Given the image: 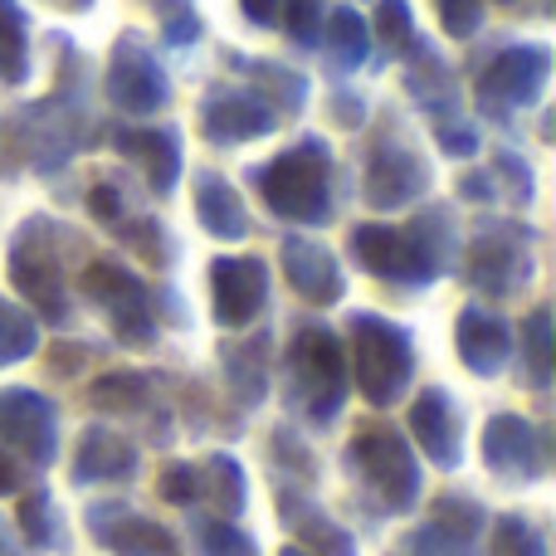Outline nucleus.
I'll return each mask as SVG.
<instances>
[{"label": "nucleus", "instance_id": "nucleus-1", "mask_svg": "<svg viewBox=\"0 0 556 556\" xmlns=\"http://www.w3.org/2000/svg\"><path fill=\"white\" fill-rule=\"evenodd\" d=\"M352 254L381 278H405V283H425V278L444 274L450 264V220L444 215H425L410 230H391V225H356Z\"/></svg>", "mask_w": 556, "mask_h": 556}, {"label": "nucleus", "instance_id": "nucleus-2", "mask_svg": "<svg viewBox=\"0 0 556 556\" xmlns=\"http://www.w3.org/2000/svg\"><path fill=\"white\" fill-rule=\"evenodd\" d=\"M264 201L274 205L283 220L317 225L327 215V147L317 137L298 142L293 152H283L260 172Z\"/></svg>", "mask_w": 556, "mask_h": 556}, {"label": "nucleus", "instance_id": "nucleus-3", "mask_svg": "<svg viewBox=\"0 0 556 556\" xmlns=\"http://www.w3.org/2000/svg\"><path fill=\"white\" fill-rule=\"evenodd\" d=\"M352 332H356V376H362V391L376 405H386L405 386V376H410V337L371 313L356 317Z\"/></svg>", "mask_w": 556, "mask_h": 556}, {"label": "nucleus", "instance_id": "nucleus-4", "mask_svg": "<svg viewBox=\"0 0 556 556\" xmlns=\"http://www.w3.org/2000/svg\"><path fill=\"white\" fill-rule=\"evenodd\" d=\"M108 98L127 113H156L166 103V74L152 59L142 39H117L113 74H108Z\"/></svg>", "mask_w": 556, "mask_h": 556}, {"label": "nucleus", "instance_id": "nucleus-5", "mask_svg": "<svg viewBox=\"0 0 556 556\" xmlns=\"http://www.w3.org/2000/svg\"><path fill=\"white\" fill-rule=\"evenodd\" d=\"M211 288H215V317L225 327L250 323L269 298V269L260 260H215L211 264Z\"/></svg>", "mask_w": 556, "mask_h": 556}, {"label": "nucleus", "instance_id": "nucleus-6", "mask_svg": "<svg viewBox=\"0 0 556 556\" xmlns=\"http://www.w3.org/2000/svg\"><path fill=\"white\" fill-rule=\"evenodd\" d=\"M547 74H552V54H547V49H542V45H518V49H508V54L493 59L483 88H489V93H498L503 103H538L542 88H547Z\"/></svg>", "mask_w": 556, "mask_h": 556}, {"label": "nucleus", "instance_id": "nucleus-7", "mask_svg": "<svg viewBox=\"0 0 556 556\" xmlns=\"http://www.w3.org/2000/svg\"><path fill=\"white\" fill-rule=\"evenodd\" d=\"M274 123V108L244 93H215L211 103H201V132L215 142H250V137L269 132Z\"/></svg>", "mask_w": 556, "mask_h": 556}, {"label": "nucleus", "instance_id": "nucleus-8", "mask_svg": "<svg viewBox=\"0 0 556 556\" xmlns=\"http://www.w3.org/2000/svg\"><path fill=\"white\" fill-rule=\"evenodd\" d=\"M469 269H473V283H479L483 293L508 298V293H518V288L528 283L532 260L518 250L513 235H483V240L473 244V254H469Z\"/></svg>", "mask_w": 556, "mask_h": 556}, {"label": "nucleus", "instance_id": "nucleus-9", "mask_svg": "<svg viewBox=\"0 0 556 556\" xmlns=\"http://www.w3.org/2000/svg\"><path fill=\"white\" fill-rule=\"evenodd\" d=\"M425 181H430V172H425L420 156L405 152V147H381L371 172H366V195H371V205L386 211V205L415 201L425 191Z\"/></svg>", "mask_w": 556, "mask_h": 556}, {"label": "nucleus", "instance_id": "nucleus-10", "mask_svg": "<svg viewBox=\"0 0 556 556\" xmlns=\"http://www.w3.org/2000/svg\"><path fill=\"white\" fill-rule=\"evenodd\" d=\"M283 274H288V283H293L303 298H313V303H337L346 288L342 274H337V264H332V254L313 240H298V235L283 240Z\"/></svg>", "mask_w": 556, "mask_h": 556}, {"label": "nucleus", "instance_id": "nucleus-11", "mask_svg": "<svg viewBox=\"0 0 556 556\" xmlns=\"http://www.w3.org/2000/svg\"><path fill=\"white\" fill-rule=\"evenodd\" d=\"M356 459L366 464V473H371L376 483H386V498H391L395 508H405V503L415 498V469H410V454H405V444L395 440V434L371 430L366 440H356Z\"/></svg>", "mask_w": 556, "mask_h": 556}, {"label": "nucleus", "instance_id": "nucleus-12", "mask_svg": "<svg viewBox=\"0 0 556 556\" xmlns=\"http://www.w3.org/2000/svg\"><path fill=\"white\" fill-rule=\"evenodd\" d=\"M10 278H15V288L25 298H35L39 307H45L54 323H64V293H59V264L49 250H35V240H20L15 254H10Z\"/></svg>", "mask_w": 556, "mask_h": 556}, {"label": "nucleus", "instance_id": "nucleus-13", "mask_svg": "<svg viewBox=\"0 0 556 556\" xmlns=\"http://www.w3.org/2000/svg\"><path fill=\"white\" fill-rule=\"evenodd\" d=\"M508 346H513L508 327H503L493 313L469 307V313L459 317V356H464V366H469V371L493 376L503 362H508Z\"/></svg>", "mask_w": 556, "mask_h": 556}, {"label": "nucleus", "instance_id": "nucleus-14", "mask_svg": "<svg viewBox=\"0 0 556 556\" xmlns=\"http://www.w3.org/2000/svg\"><path fill=\"white\" fill-rule=\"evenodd\" d=\"M0 420H5V434L20 444V450H29L35 459H45L49 450H54V415H49V405L39 401V395L29 391H15L0 401Z\"/></svg>", "mask_w": 556, "mask_h": 556}, {"label": "nucleus", "instance_id": "nucleus-15", "mask_svg": "<svg viewBox=\"0 0 556 556\" xmlns=\"http://www.w3.org/2000/svg\"><path fill=\"white\" fill-rule=\"evenodd\" d=\"M117 147L142 156L147 186H152L156 195H166L176 186V176H181V147H176L172 132H117Z\"/></svg>", "mask_w": 556, "mask_h": 556}, {"label": "nucleus", "instance_id": "nucleus-16", "mask_svg": "<svg viewBox=\"0 0 556 556\" xmlns=\"http://www.w3.org/2000/svg\"><path fill=\"white\" fill-rule=\"evenodd\" d=\"M195 211H201L205 230L220 235V240H244V235H250V215H244V201L235 195L230 181H220V176H201V195H195Z\"/></svg>", "mask_w": 556, "mask_h": 556}, {"label": "nucleus", "instance_id": "nucleus-17", "mask_svg": "<svg viewBox=\"0 0 556 556\" xmlns=\"http://www.w3.org/2000/svg\"><path fill=\"white\" fill-rule=\"evenodd\" d=\"M293 362L303 366V376L313 386H327V391H332V401L342 395V346H337L332 332L307 327V332L298 337V346H293Z\"/></svg>", "mask_w": 556, "mask_h": 556}, {"label": "nucleus", "instance_id": "nucleus-18", "mask_svg": "<svg viewBox=\"0 0 556 556\" xmlns=\"http://www.w3.org/2000/svg\"><path fill=\"white\" fill-rule=\"evenodd\" d=\"M415 430H420V440H425V450L434 454L440 464H454L459 459V425H454V410H450V401H444L440 391H430L420 405H415Z\"/></svg>", "mask_w": 556, "mask_h": 556}, {"label": "nucleus", "instance_id": "nucleus-19", "mask_svg": "<svg viewBox=\"0 0 556 556\" xmlns=\"http://www.w3.org/2000/svg\"><path fill=\"white\" fill-rule=\"evenodd\" d=\"M123 473H132V454L103 430L88 434L78 454V479H123Z\"/></svg>", "mask_w": 556, "mask_h": 556}, {"label": "nucleus", "instance_id": "nucleus-20", "mask_svg": "<svg viewBox=\"0 0 556 556\" xmlns=\"http://www.w3.org/2000/svg\"><path fill=\"white\" fill-rule=\"evenodd\" d=\"M327 49H332V59L342 68H356L366 59V49H371L366 20L356 10H332V20H327Z\"/></svg>", "mask_w": 556, "mask_h": 556}, {"label": "nucleus", "instance_id": "nucleus-21", "mask_svg": "<svg viewBox=\"0 0 556 556\" xmlns=\"http://www.w3.org/2000/svg\"><path fill=\"white\" fill-rule=\"evenodd\" d=\"M29 45H25V15L15 0H0V78H25Z\"/></svg>", "mask_w": 556, "mask_h": 556}, {"label": "nucleus", "instance_id": "nucleus-22", "mask_svg": "<svg viewBox=\"0 0 556 556\" xmlns=\"http://www.w3.org/2000/svg\"><path fill=\"white\" fill-rule=\"evenodd\" d=\"M84 293H93V298H103V303H132V298H142V283H137L132 274L123 269V264H113V260H93L84 269Z\"/></svg>", "mask_w": 556, "mask_h": 556}, {"label": "nucleus", "instance_id": "nucleus-23", "mask_svg": "<svg viewBox=\"0 0 556 556\" xmlns=\"http://www.w3.org/2000/svg\"><path fill=\"white\" fill-rule=\"evenodd\" d=\"M29 352H35V317L0 298V366L20 362V356H29Z\"/></svg>", "mask_w": 556, "mask_h": 556}, {"label": "nucleus", "instance_id": "nucleus-24", "mask_svg": "<svg viewBox=\"0 0 556 556\" xmlns=\"http://www.w3.org/2000/svg\"><path fill=\"white\" fill-rule=\"evenodd\" d=\"M376 29H381L386 49H410L415 45V25H410V5L405 0H381V10H376Z\"/></svg>", "mask_w": 556, "mask_h": 556}, {"label": "nucleus", "instance_id": "nucleus-25", "mask_svg": "<svg viewBox=\"0 0 556 556\" xmlns=\"http://www.w3.org/2000/svg\"><path fill=\"white\" fill-rule=\"evenodd\" d=\"M142 395H147L142 376H103V381L93 386V405H103V410H113V405H137Z\"/></svg>", "mask_w": 556, "mask_h": 556}, {"label": "nucleus", "instance_id": "nucleus-26", "mask_svg": "<svg viewBox=\"0 0 556 556\" xmlns=\"http://www.w3.org/2000/svg\"><path fill=\"white\" fill-rule=\"evenodd\" d=\"M283 25L293 39H317V29H323V0H283Z\"/></svg>", "mask_w": 556, "mask_h": 556}, {"label": "nucleus", "instance_id": "nucleus-27", "mask_svg": "<svg viewBox=\"0 0 556 556\" xmlns=\"http://www.w3.org/2000/svg\"><path fill=\"white\" fill-rule=\"evenodd\" d=\"M434 5H440V25L450 29V35H459V39H469L473 29H479V20H483L479 0H434Z\"/></svg>", "mask_w": 556, "mask_h": 556}, {"label": "nucleus", "instance_id": "nucleus-28", "mask_svg": "<svg viewBox=\"0 0 556 556\" xmlns=\"http://www.w3.org/2000/svg\"><path fill=\"white\" fill-rule=\"evenodd\" d=\"M260 84L269 88L274 98H283L288 108H298V103H303V98H307V84H303V78H298V74H288V68H264V74H260Z\"/></svg>", "mask_w": 556, "mask_h": 556}, {"label": "nucleus", "instance_id": "nucleus-29", "mask_svg": "<svg viewBox=\"0 0 556 556\" xmlns=\"http://www.w3.org/2000/svg\"><path fill=\"white\" fill-rule=\"evenodd\" d=\"M201 552L205 556H254V547L240 538V532H230V528H211L201 538Z\"/></svg>", "mask_w": 556, "mask_h": 556}, {"label": "nucleus", "instance_id": "nucleus-30", "mask_svg": "<svg viewBox=\"0 0 556 556\" xmlns=\"http://www.w3.org/2000/svg\"><path fill=\"white\" fill-rule=\"evenodd\" d=\"M547 327H552L547 313H532L528 337H532V362H538V376H547Z\"/></svg>", "mask_w": 556, "mask_h": 556}, {"label": "nucleus", "instance_id": "nucleus-31", "mask_svg": "<svg viewBox=\"0 0 556 556\" xmlns=\"http://www.w3.org/2000/svg\"><path fill=\"white\" fill-rule=\"evenodd\" d=\"M88 211L98 215V220H117V195H113V186H98V191H88Z\"/></svg>", "mask_w": 556, "mask_h": 556}, {"label": "nucleus", "instance_id": "nucleus-32", "mask_svg": "<svg viewBox=\"0 0 556 556\" xmlns=\"http://www.w3.org/2000/svg\"><path fill=\"white\" fill-rule=\"evenodd\" d=\"M162 493H166V498H176V503L191 498V469H172V473H166V479H162Z\"/></svg>", "mask_w": 556, "mask_h": 556}, {"label": "nucleus", "instance_id": "nucleus-33", "mask_svg": "<svg viewBox=\"0 0 556 556\" xmlns=\"http://www.w3.org/2000/svg\"><path fill=\"white\" fill-rule=\"evenodd\" d=\"M240 5H244V15H250L254 25H269L274 10H278V0H240Z\"/></svg>", "mask_w": 556, "mask_h": 556}, {"label": "nucleus", "instance_id": "nucleus-34", "mask_svg": "<svg viewBox=\"0 0 556 556\" xmlns=\"http://www.w3.org/2000/svg\"><path fill=\"white\" fill-rule=\"evenodd\" d=\"M166 35H172L176 45H191V39H195V20H186V15H181L172 29H166Z\"/></svg>", "mask_w": 556, "mask_h": 556}, {"label": "nucleus", "instance_id": "nucleus-35", "mask_svg": "<svg viewBox=\"0 0 556 556\" xmlns=\"http://www.w3.org/2000/svg\"><path fill=\"white\" fill-rule=\"evenodd\" d=\"M10 483H15V469H10V464L0 459V493H10Z\"/></svg>", "mask_w": 556, "mask_h": 556}, {"label": "nucleus", "instance_id": "nucleus-36", "mask_svg": "<svg viewBox=\"0 0 556 556\" xmlns=\"http://www.w3.org/2000/svg\"><path fill=\"white\" fill-rule=\"evenodd\" d=\"M162 5H181V0H162Z\"/></svg>", "mask_w": 556, "mask_h": 556}]
</instances>
